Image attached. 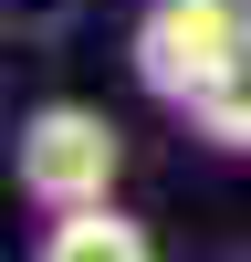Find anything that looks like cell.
Masks as SVG:
<instances>
[{"label":"cell","instance_id":"1","mask_svg":"<svg viewBox=\"0 0 251 262\" xmlns=\"http://www.w3.org/2000/svg\"><path fill=\"white\" fill-rule=\"evenodd\" d=\"M241 53H251V0H157L136 21V74L167 105H199Z\"/></svg>","mask_w":251,"mask_h":262},{"label":"cell","instance_id":"2","mask_svg":"<svg viewBox=\"0 0 251 262\" xmlns=\"http://www.w3.org/2000/svg\"><path fill=\"white\" fill-rule=\"evenodd\" d=\"M115 158H126V137L94 105H32V116H21V189H32L42 210L105 200V189H115Z\"/></svg>","mask_w":251,"mask_h":262},{"label":"cell","instance_id":"3","mask_svg":"<svg viewBox=\"0 0 251 262\" xmlns=\"http://www.w3.org/2000/svg\"><path fill=\"white\" fill-rule=\"evenodd\" d=\"M42 252H53V262H136L146 252V231L136 221H126V210H105V200H73V210H53V242H42Z\"/></svg>","mask_w":251,"mask_h":262},{"label":"cell","instance_id":"4","mask_svg":"<svg viewBox=\"0 0 251 262\" xmlns=\"http://www.w3.org/2000/svg\"><path fill=\"white\" fill-rule=\"evenodd\" d=\"M188 116H199V137H209V147H251V53L230 63V74L209 84V95L188 105Z\"/></svg>","mask_w":251,"mask_h":262}]
</instances>
